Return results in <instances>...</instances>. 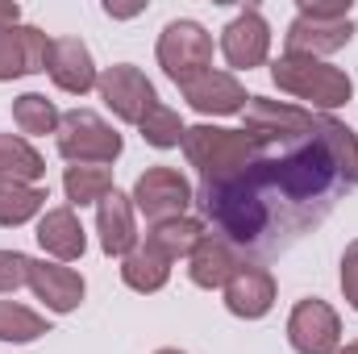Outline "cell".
Instances as JSON below:
<instances>
[{
    "mask_svg": "<svg viewBox=\"0 0 358 354\" xmlns=\"http://www.w3.org/2000/svg\"><path fill=\"white\" fill-rule=\"evenodd\" d=\"M342 187V167L313 121V134L287 142V150L271 146L238 176L200 183L196 204L204 213L200 221L213 225V234L225 238L238 255L279 250L317 225Z\"/></svg>",
    "mask_w": 358,
    "mask_h": 354,
    "instance_id": "1",
    "label": "cell"
},
{
    "mask_svg": "<svg viewBox=\"0 0 358 354\" xmlns=\"http://www.w3.org/2000/svg\"><path fill=\"white\" fill-rule=\"evenodd\" d=\"M38 246L46 250V259H55V263H76V259H84V250H88V234H84V221H80V213L71 208V204H55V208H46L42 217H38Z\"/></svg>",
    "mask_w": 358,
    "mask_h": 354,
    "instance_id": "16",
    "label": "cell"
},
{
    "mask_svg": "<svg viewBox=\"0 0 358 354\" xmlns=\"http://www.w3.org/2000/svg\"><path fill=\"white\" fill-rule=\"evenodd\" d=\"M155 55H159L163 76L179 88V84H187V80H196V76H204L213 67V34L192 17L167 21L163 34H159Z\"/></svg>",
    "mask_w": 358,
    "mask_h": 354,
    "instance_id": "6",
    "label": "cell"
},
{
    "mask_svg": "<svg viewBox=\"0 0 358 354\" xmlns=\"http://www.w3.org/2000/svg\"><path fill=\"white\" fill-rule=\"evenodd\" d=\"M46 76L50 84L67 96H88L100 84V71L92 63V50L80 38H55L50 46V63H46Z\"/></svg>",
    "mask_w": 358,
    "mask_h": 354,
    "instance_id": "17",
    "label": "cell"
},
{
    "mask_svg": "<svg viewBox=\"0 0 358 354\" xmlns=\"http://www.w3.org/2000/svg\"><path fill=\"white\" fill-rule=\"evenodd\" d=\"M221 59L229 63V71H255L271 59V25L263 8L246 4L225 29H221Z\"/></svg>",
    "mask_w": 358,
    "mask_h": 354,
    "instance_id": "11",
    "label": "cell"
},
{
    "mask_svg": "<svg viewBox=\"0 0 358 354\" xmlns=\"http://www.w3.org/2000/svg\"><path fill=\"white\" fill-rule=\"evenodd\" d=\"M96 234L108 259H125L129 250H138V208L125 192H108L96 204Z\"/></svg>",
    "mask_w": 358,
    "mask_h": 354,
    "instance_id": "18",
    "label": "cell"
},
{
    "mask_svg": "<svg viewBox=\"0 0 358 354\" xmlns=\"http://www.w3.org/2000/svg\"><path fill=\"white\" fill-rule=\"evenodd\" d=\"M317 129L325 134V142H329V150H334V159L342 167L346 187H358V134L346 121H338L334 113H317Z\"/></svg>",
    "mask_w": 358,
    "mask_h": 354,
    "instance_id": "27",
    "label": "cell"
},
{
    "mask_svg": "<svg viewBox=\"0 0 358 354\" xmlns=\"http://www.w3.org/2000/svg\"><path fill=\"white\" fill-rule=\"evenodd\" d=\"M155 354H187V351H179V346H163V351H155Z\"/></svg>",
    "mask_w": 358,
    "mask_h": 354,
    "instance_id": "33",
    "label": "cell"
},
{
    "mask_svg": "<svg viewBox=\"0 0 358 354\" xmlns=\"http://www.w3.org/2000/svg\"><path fill=\"white\" fill-rule=\"evenodd\" d=\"M42 334H50V321L29 309V304H17V300H0V342L8 346H29L38 342Z\"/></svg>",
    "mask_w": 358,
    "mask_h": 354,
    "instance_id": "25",
    "label": "cell"
},
{
    "mask_svg": "<svg viewBox=\"0 0 358 354\" xmlns=\"http://www.w3.org/2000/svg\"><path fill=\"white\" fill-rule=\"evenodd\" d=\"M271 146L263 138L246 134V129H225V125H187L183 134V155L187 163L200 171V183H217V179L238 176L242 167H250L259 155H267Z\"/></svg>",
    "mask_w": 358,
    "mask_h": 354,
    "instance_id": "3",
    "label": "cell"
},
{
    "mask_svg": "<svg viewBox=\"0 0 358 354\" xmlns=\"http://www.w3.org/2000/svg\"><path fill=\"white\" fill-rule=\"evenodd\" d=\"M129 200L150 225H159V221H171V217H187V208L196 204V187L176 167H146L134 179Z\"/></svg>",
    "mask_w": 358,
    "mask_h": 354,
    "instance_id": "7",
    "label": "cell"
},
{
    "mask_svg": "<svg viewBox=\"0 0 358 354\" xmlns=\"http://www.w3.org/2000/svg\"><path fill=\"white\" fill-rule=\"evenodd\" d=\"M59 121H63V113H59L55 100L42 96V92H21V96L13 100V125L21 129V138L59 134Z\"/></svg>",
    "mask_w": 358,
    "mask_h": 354,
    "instance_id": "24",
    "label": "cell"
},
{
    "mask_svg": "<svg viewBox=\"0 0 358 354\" xmlns=\"http://www.w3.org/2000/svg\"><path fill=\"white\" fill-rule=\"evenodd\" d=\"M121 279H125L129 292L155 296V292L167 288V279H171V263H167L159 250H150L146 242H138V250H129V255L121 259Z\"/></svg>",
    "mask_w": 358,
    "mask_h": 354,
    "instance_id": "22",
    "label": "cell"
},
{
    "mask_svg": "<svg viewBox=\"0 0 358 354\" xmlns=\"http://www.w3.org/2000/svg\"><path fill=\"white\" fill-rule=\"evenodd\" d=\"M21 25V4L17 0H0V29H13Z\"/></svg>",
    "mask_w": 358,
    "mask_h": 354,
    "instance_id": "31",
    "label": "cell"
},
{
    "mask_svg": "<svg viewBox=\"0 0 358 354\" xmlns=\"http://www.w3.org/2000/svg\"><path fill=\"white\" fill-rule=\"evenodd\" d=\"M221 296H225V309H229L238 321H263L271 309H275L279 288H275L271 267L242 263L234 275H229V283L221 288Z\"/></svg>",
    "mask_w": 358,
    "mask_h": 354,
    "instance_id": "13",
    "label": "cell"
},
{
    "mask_svg": "<svg viewBox=\"0 0 358 354\" xmlns=\"http://www.w3.org/2000/svg\"><path fill=\"white\" fill-rule=\"evenodd\" d=\"M242 129L263 138L267 146H283V142H296V138H308L313 134V121L317 113L292 104V100H271V96H250L246 108H242Z\"/></svg>",
    "mask_w": 358,
    "mask_h": 354,
    "instance_id": "9",
    "label": "cell"
},
{
    "mask_svg": "<svg viewBox=\"0 0 358 354\" xmlns=\"http://www.w3.org/2000/svg\"><path fill=\"white\" fill-rule=\"evenodd\" d=\"M46 187L42 183H4L0 179V229L29 225L34 217L46 213Z\"/></svg>",
    "mask_w": 358,
    "mask_h": 354,
    "instance_id": "23",
    "label": "cell"
},
{
    "mask_svg": "<svg viewBox=\"0 0 358 354\" xmlns=\"http://www.w3.org/2000/svg\"><path fill=\"white\" fill-rule=\"evenodd\" d=\"M142 138H146V146H155V150H176L183 146V134H187V125H183V117H179L171 104H155L146 117H142Z\"/></svg>",
    "mask_w": 358,
    "mask_h": 354,
    "instance_id": "28",
    "label": "cell"
},
{
    "mask_svg": "<svg viewBox=\"0 0 358 354\" xmlns=\"http://www.w3.org/2000/svg\"><path fill=\"white\" fill-rule=\"evenodd\" d=\"M204 234H208V225L200 221V217H171V221H159V225H150V234H146V246L150 250H159L167 263H187V255L204 242Z\"/></svg>",
    "mask_w": 358,
    "mask_h": 354,
    "instance_id": "20",
    "label": "cell"
},
{
    "mask_svg": "<svg viewBox=\"0 0 358 354\" xmlns=\"http://www.w3.org/2000/svg\"><path fill=\"white\" fill-rule=\"evenodd\" d=\"M355 38V4L350 0H334V4H313L300 0L296 17L283 34V55H308V59H329L342 46H350Z\"/></svg>",
    "mask_w": 358,
    "mask_h": 354,
    "instance_id": "4",
    "label": "cell"
},
{
    "mask_svg": "<svg viewBox=\"0 0 358 354\" xmlns=\"http://www.w3.org/2000/svg\"><path fill=\"white\" fill-rule=\"evenodd\" d=\"M29 255L21 250H0V296H13L17 288H29Z\"/></svg>",
    "mask_w": 358,
    "mask_h": 354,
    "instance_id": "29",
    "label": "cell"
},
{
    "mask_svg": "<svg viewBox=\"0 0 358 354\" xmlns=\"http://www.w3.org/2000/svg\"><path fill=\"white\" fill-rule=\"evenodd\" d=\"M334 354H358V338H355V342H342Z\"/></svg>",
    "mask_w": 358,
    "mask_h": 354,
    "instance_id": "32",
    "label": "cell"
},
{
    "mask_svg": "<svg viewBox=\"0 0 358 354\" xmlns=\"http://www.w3.org/2000/svg\"><path fill=\"white\" fill-rule=\"evenodd\" d=\"M342 296H346V304L358 313V238L342 250Z\"/></svg>",
    "mask_w": 358,
    "mask_h": 354,
    "instance_id": "30",
    "label": "cell"
},
{
    "mask_svg": "<svg viewBox=\"0 0 358 354\" xmlns=\"http://www.w3.org/2000/svg\"><path fill=\"white\" fill-rule=\"evenodd\" d=\"M55 142H59V155L71 167H113L121 159V150H125V138L92 108L63 113Z\"/></svg>",
    "mask_w": 358,
    "mask_h": 354,
    "instance_id": "5",
    "label": "cell"
},
{
    "mask_svg": "<svg viewBox=\"0 0 358 354\" xmlns=\"http://www.w3.org/2000/svg\"><path fill=\"white\" fill-rule=\"evenodd\" d=\"M242 263H246V259H242L225 238L204 234V242L187 255V279H192L196 288H204V292H221V288L229 283V275Z\"/></svg>",
    "mask_w": 358,
    "mask_h": 354,
    "instance_id": "19",
    "label": "cell"
},
{
    "mask_svg": "<svg viewBox=\"0 0 358 354\" xmlns=\"http://www.w3.org/2000/svg\"><path fill=\"white\" fill-rule=\"evenodd\" d=\"M50 46L55 38L42 34L38 25H13V29H0V84H13L21 76H38L46 71L50 63Z\"/></svg>",
    "mask_w": 358,
    "mask_h": 354,
    "instance_id": "12",
    "label": "cell"
},
{
    "mask_svg": "<svg viewBox=\"0 0 358 354\" xmlns=\"http://www.w3.org/2000/svg\"><path fill=\"white\" fill-rule=\"evenodd\" d=\"M287 342L296 354H334L342 346V317L329 300H296L287 313Z\"/></svg>",
    "mask_w": 358,
    "mask_h": 354,
    "instance_id": "10",
    "label": "cell"
},
{
    "mask_svg": "<svg viewBox=\"0 0 358 354\" xmlns=\"http://www.w3.org/2000/svg\"><path fill=\"white\" fill-rule=\"evenodd\" d=\"M0 179L4 183H42L46 159L21 134H0Z\"/></svg>",
    "mask_w": 358,
    "mask_h": 354,
    "instance_id": "21",
    "label": "cell"
},
{
    "mask_svg": "<svg viewBox=\"0 0 358 354\" xmlns=\"http://www.w3.org/2000/svg\"><path fill=\"white\" fill-rule=\"evenodd\" d=\"M63 192H67V204H71V208L100 204L108 192H117L113 167H67V171H63Z\"/></svg>",
    "mask_w": 358,
    "mask_h": 354,
    "instance_id": "26",
    "label": "cell"
},
{
    "mask_svg": "<svg viewBox=\"0 0 358 354\" xmlns=\"http://www.w3.org/2000/svg\"><path fill=\"white\" fill-rule=\"evenodd\" d=\"M179 92H183L187 108L200 113V117H234V113H242L246 100H250L246 88H242V80H238L234 71H217V67H208L204 76L179 84Z\"/></svg>",
    "mask_w": 358,
    "mask_h": 354,
    "instance_id": "14",
    "label": "cell"
},
{
    "mask_svg": "<svg viewBox=\"0 0 358 354\" xmlns=\"http://www.w3.org/2000/svg\"><path fill=\"white\" fill-rule=\"evenodd\" d=\"M271 80L283 96L300 100V108H308V113H334L355 100V80L342 67H334L329 59L279 55L271 63Z\"/></svg>",
    "mask_w": 358,
    "mask_h": 354,
    "instance_id": "2",
    "label": "cell"
},
{
    "mask_svg": "<svg viewBox=\"0 0 358 354\" xmlns=\"http://www.w3.org/2000/svg\"><path fill=\"white\" fill-rule=\"evenodd\" d=\"M96 92H100L104 108H108L117 121H125V125H142V117L159 104L155 84H150L146 71H138L134 63H113V67H104Z\"/></svg>",
    "mask_w": 358,
    "mask_h": 354,
    "instance_id": "8",
    "label": "cell"
},
{
    "mask_svg": "<svg viewBox=\"0 0 358 354\" xmlns=\"http://www.w3.org/2000/svg\"><path fill=\"white\" fill-rule=\"evenodd\" d=\"M29 292L50 309V313H76L88 296V283L76 267L55 263V259H34L29 263Z\"/></svg>",
    "mask_w": 358,
    "mask_h": 354,
    "instance_id": "15",
    "label": "cell"
}]
</instances>
